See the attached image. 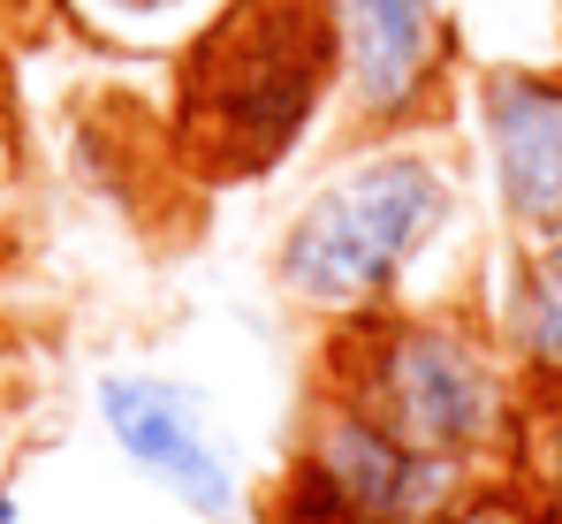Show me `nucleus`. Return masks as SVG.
Listing matches in <instances>:
<instances>
[{
    "instance_id": "obj_1",
    "label": "nucleus",
    "mask_w": 562,
    "mask_h": 524,
    "mask_svg": "<svg viewBox=\"0 0 562 524\" xmlns=\"http://www.w3.org/2000/svg\"><path fill=\"white\" fill-rule=\"evenodd\" d=\"M342 62L327 0H236L190 54L183 137L221 175H259L296 145Z\"/></svg>"
},
{
    "instance_id": "obj_2",
    "label": "nucleus",
    "mask_w": 562,
    "mask_h": 524,
    "mask_svg": "<svg viewBox=\"0 0 562 524\" xmlns=\"http://www.w3.org/2000/svg\"><path fill=\"white\" fill-rule=\"evenodd\" d=\"M449 213V175L418 153H373L342 168L281 236V289L312 312H366L418 259Z\"/></svg>"
},
{
    "instance_id": "obj_3",
    "label": "nucleus",
    "mask_w": 562,
    "mask_h": 524,
    "mask_svg": "<svg viewBox=\"0 0 562 524\" xmlns=\"http://www.w3.org/2000/svg\"><path fill=\"white\" fill-rule=\"evenodd\" d=\"M342 403H358L395 441L464 464L502 434V372L479 335L449 320H380L358 327Z\"/></svg>"
},
{
    "instance_id": "obj_4",
    "label": "nucleus",
    "mask_w": 562,
    "mask_h": 524,
    "mask_svg": "<svg viewBox=\"0 0 562 524\" xmlns=\"http://www.w3.org/2000/svg\"><path fill=\"white\" fill-rule=\"evenodd\" d=\"M457 464L373 426L358 403H327L296 456V510L312 524H426L449 510Z\"/></svg>"
},
{
    "instance_id": "obj_5",
    "label": "nucleus",
    "mask_w": 562,
    "mask_h": 524,
    "mask_svg": "<svg viewBox=\"0 0 562 524\" xmlns=\"http://www.w3.org/2000/svg\"><path fill=\"white\" fill-rule=\"evenodd\" d=\"M99 419H106L114 448L145 479H160L176 502H190L198 517H228L236 510V471H228L205 411L183 388L145 380V372H114V380H99Z\"/></svg>"
},
{
    "instance_id": "obj_6",
    "label": "nucleus",
    "mask_w": 562,
    "mask_h": 524,
    "mask_svg": "<svg viewBox=\"0 0 562 524\" xmlns=\"http://www.w3.org/2000/svg\"><path fill=\"white\" fill-rule=\"evenodd\" d=\"M335 38H342V85L366 122H403L434 77L449 46L441 0H327Z\"/></svg>"
},
{
    "instance_id": "obj_7",
    "label": "nucleus",
    "mask_w": 562,
    "mask_h": 524,
    "mask_svg": "<svg viewBox=\"0 0 562 524\" xmlns=\"http://www.w3.org/2000/svg\"><path fill=\"white\" fill-rule=\"evenodd\" d=\"M479 122L509 221L532 236H562V85L502 69L479 91Z\"/></svg>"
},
{
    "instance_id": "obj_8",
    "label": "nucleus",
    "mask_w": 562,
    "mask_h": 524,
    "mask_svg": "<svg viewBox=\"0 0 562 524\" xmlns=\"http://www.w3.org/2000/svg\"><path fill=\"white\" fill-rule=\"evenodd\" d=\"M509 335L517 349L562 380V236H540V252L525 259L517 289H509Z\"/></svg>"
},
{
    "instance_id": "obj_9",
    "label": "nucleus",
    "mask_w": 562,
    "mask_h": 524,
    "mask_svg": "<svg viewBox=\"0 0 562 524\" xmlns=\"http://www.w3.org/2000/svg\"><path fill=\"white\" fill-rule=\"evenodd\" d=\"M426 524H509V517H494V510H441V517H426Z\"/></svg>"
},
{
    "instance_id": "obj_10",
    "label": "nucleus",
    "mask_w": 562,
    "mask_h": 524,
    "mask_svg": "<svg viewBox=\"0 0 562 524\" xmlns=\"http://www.w3.org/2000/svg\"><path fill=\"white\" fill-rule=\"evenodd\" d=\"M106 8H130V15H153V8H176V0H106Z\"/></svg>"
},
{
    "instance_id": "obj_11",
    "label": "nucleus",
    "mask_w": 562,
    "mask_h": 524,
    "mask_svg": "<svg viewBox=\"0 0 562 524\" xmlns=\"http://www.w3.org/2000/svg\"><path fill=\"white\" fill-rule=\"evenodd\" d=\"M0 524H15V502H8V487H0Z\"/></svg>"
}]
</instances>
